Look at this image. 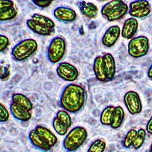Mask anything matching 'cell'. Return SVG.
Returning a JSON list of instances; mask_svg holds the SVG:
<instances>
[{
	"instance_id": "1",
	"label": "cell",
	"mask_w": 152,
	"mask_h": 152,
	"mask_svg": "<svg viewBox=\"0 0 152 152\" xmlns=\"http://www.w3.org/2000/svg\"><path fill=\"white\" fill-rule=\"evenodd\" d=\"M87 99V94L83 86L71 83L66 86L60 97V104L66 112L77 113L83 108Z\"/></svg>"
},
{
	"instance_id": "2",
	"label": "cell",
	"mask_w": 152,
	"mask_h": 152,
	"mask_svg": "<svg viewBox=\"0 0 152 152\" xmlns=\"http://www.w3.org/2000/svg\"><path fill=\"white\" fill-rule=\"evenodd\" d=\"M88 137L85 128L77 126L66 134L63 141V146L68 152L76 151L83 145Z\"/></svg>"
},
{
	"instance_id": "3",
	"label": "cell",
	"mask_w": 152,
	"mask_h": 152,
	"mask_svg": "<svg viewBox=\"0 0 152 152\" xmlns=\"http://www.w3.org/2000/svg\"><path fill=\"white\" fill-rule=\"evenodd\" d=\"M38 43L33 39H26L20 41L12 49L11 56L15 60L23 61L28 59L38 49Z\"/></svg>"
},
{
	"instance_id": "4",
	"label": "cell",
	"mask_w": 152,
	"mask_h": 152,
	"mask_svg": "<svg viewBox=\"0 0 152 152\" xmlns=\"http://www.w3.org/2000/svg\"><path fill=\"white\" fill-rule=\"evenodd\" d=\"M66 42L64 38L57 36L50 41L47 50V58L52 64H57L64 57Z\"/></svg>"
},
{
	"instance_id": "5",
	"label": "cell",
	"mask_w": 152,
	"mask_h": 152,
	"mask_svg": "<svg viewBox=\"0 0 152 152\" xmlns=\"http://www.w3.org/2000/svg\"><path fill=\"white\" fill-rule=\"evenodd\" d=\"M148 39L145 36H139L133 38L128 43L129 55L133 58H140L146 55L149 50Z\"/></svg>"
},
{
	"instance_id": "6",
	"label": "cell",
	"mask_w": 152,
	"mask_h": 152,
	"mask_svg": "<svg viewBox=\"0 0 152 152\" xmlns=\"http://www.w3.org/2000/svg\"><path fill=\"white\" fill-rule=\"evenodd\" d=\"M124 101L127 109L132 115L140 114L142 109V102L137 93L129 91L124 97Z\"/></svg>"
},
{
	"instance_id": "7",
	"label": "cell",
	"mask_w": 152,
	"mask_h": 152,
	"mask_svg": "<svg viewBox=\"0 0 152 152\" xmlns=\"http://www.w3.org/2000/svg\"><path fill=\"white\" fill-rule=\"evenodd\" d=\"M56 72L60 78L69 82L76 80L79 76V71L76 66L66 62L59 64Z\"/></svg>"
},
{
	"instance_id": "8",
	"label": "cell",
	"mask_w": 152,
	"mask_h": 152,
	"mask_svg": "<svg viewBox=\"0 0 152 152\" xmlns=\"http://www.w3.org/2000/svg\"><path fill=\"white\" fill-rule=\"evenodd\" d=\"M55 18L59 21L69 23L76 20L77 14L74 10L66 7H59L53 11Z\"/></svg>"
},
{
	"instance_id": "9",
	"label": "cell",
	"mask_w": 152,
	"mask_h": 152,
	"mask_svg": "<svg viewBox=\"0 0 152 152\" xmlns=\"http://www.w3.org/2000/svg\"><path fill=\"white\" fill-rule=\"evenodd\" d=\"M120 34L121 28L118 26H110L102 37V44L107 47H111L116 42Z\"/></svg>"
},
{
	"instance_id": "10",
	"label": "cell",
	"mask_w": 152,
	"mask_h": 152,
	"mask_svg": "<svg viewBox=\"0 0 152 152\" xmlns=\"http://www.w3.org/2000/svg\"><path fill=\"white\" fill-rule=\"evenodd\" d=\"M10 112L15 118L21 121H27L31 118V111L12 102L10 106Z\"/></svg>"
},
{
	"instance_id": "11",
	"label": "cell",
	"mask_w": 152,
	"mask_h": 152,
	"mask_svg": "<svg viewBox=\"0 0 152 152\" xmlns=\"http://www.w3.org/2000/svg\"><path fill=\"white\" fill-rule=\"evenodd\" d=\"M26 25L31 31L40 36H51L55 33V29L48 28L33 19H28L26 21Z\"/></svg>"
},
{
	"instance_id": "12",
	"label": "cell",
	"mask_w": 152,
	"mask_h": 152,
	"mask_svg": "<svg viewBox=\"0 0 152 152\" xmlns=\"http://www.w3.org/2000/svg\"><path fill=\"white\" fill-rule=\"evenodd\" d=\"M138 26V23L136 18L132 17L126 20L121 30V36L127 39L133 38L137 31Z\"/></svg>"
},
{
	"instance_id": "13",
	"label": "cell",
	"mask_w": 152,
	"mask_h": 152,
	"mask_svg": "<svg viewBox=\"0 0 152 152\" xmlns=\"http://www.w3.org/2000/svg\"><path fill=\"white\" fill-rule=\"evenodd\" d=\"M104 70L108 81L112 80L116 74V64L113 55L109 53H105L103 56Z\"/></svg>"
},
{
	"instance_id": "14",
	"label": "cell",
	"mask_w": 152,
	"mask_h": 152,
	"mask_svg": "<svg viewBox=\"0 0 152 152\" xmlns=\"http://www.w3.org/2000/svg\"><path fill=\"white\" fill-rule=\"evenodd\" d=\"M79 9L81 13L90 19L95 18L98 13V7L92 3L86 1H78L77 3Z\"/></svg>"
},
{
	"instance_id": "15",
	"label": "cell",
	"mask_w": 152,
	"mask_h": 152,
	"mask_svg": "<svg viewBox=\"0 0 152 152\" xmlns=\"http://www.w3.org/2000/svg\"><path fill=\"white\" fill-rule=\"evenodd\" d=\"M38 135L42 138L43 140L47 142L51 147L55 146L58 142L57 136L45 126L38 125L34 128Z\"/></svg>"
},
{
	"instance_id": "16",
	"label": "cell",
	"mask_w": 152,
	"mask_h": 152,
	"mask_svg": "<svg viewBox=\"0 0 152 152\" xmlns=\"http://www.w3.org/2000/svg\"><path fill=\"white\" fill-rule=\"evenodd\" d=\"M28 139L34 147L43 152H48L52 148L43 140L40 136L38 135L34 129L30 132L28 134Z\"/></svg>"
},
{
	"instance_id": "17",
	"label": "cell",
	"mask_w": 152,
	"mask_h": 152,
	"mask_svg": "<svg viewBox=\"0 0 152 152\" xmlns=\"http://www.w3.org/2000/svg\"><path fill=\"white\" fill-rule=\"evenodd\" d=\"M93 69L96 78L98 80L102 82L108 81L104 70L102 57L98 56L95 58L93 65Z\"/></svg>"
},
{
	"instance_id": "18",
	"label": "cell",
	"mask_w": 152,
	"mask_h": 152,
	"mask_svg": "<svg viewBox=\"0 0 152 152\" xmlns=\"http://www.w3.org/2000/svg\"><path fill=\"white\" fill-rule=\"evenodd\" d=\"M125 118V112L121 106L115 107L112 115L110 126L114 129L120 127Z\"/></svg>"
},
{
	"instance_id": "19",
	"label": "cell",
	"mask_w": 152,
	"mask_h": 152,
	"mask_svg": "<svg viewBox=\"0 0 152 152\" xmlns=\"http://www.w3.org/2000/svg\"><path fill=\"white\" fill-rule=\"evenodd\" d=\"M12 102L31 111L33 108V104L31 100L26 96L20 93H16L12 95Z\"/></svg>"
},
{
	"instance_id": "20",
	"label": "cell",
	"mask_w": 152,
	"mask_h": 152,
	"mask_svg": "<svg viewBox=\"0 0 152 152\" xmlns=\"http://www.w3.org/2000/svg\"><path fill=\"white\" fill-rule=\"evenodd\" d=\"M128 10V5L124 2L121 5L114 10L113 12L108 14L106 18L109 21H116L124 17Z\"/></svg>"
},
{
	"instance_id": "21",
	"label": "cell",
	"mask_w": 152,
	"mask_h": 152,
	"mask_svg": "<svg viewBox=\"0 0 152 152\" xmlns=\"http://www.w3.org/2000/svg\"><path fill=\"white\" fill-rule=\"evenodd\" d=\"M115 107L113 106H108L106 107L100 115V121L102 125L105 126H110L112 115Z\"/></svg>"
},
{
	"instance_id": "22",
	"label": "cell",
	"mask_w": 152,
	"mask_h": 152,
	"mask_svg": "<svg viewBox=\"0 0 152 152\" xmlns=\"http://www.w3.org/2000/svg\"><path fill=\"white\" fill-rule=\"evenodd\" d=\"M31 19L47 26L48 28L55 30V24L54 22L48 17L41 14L34 13L32 15Z\"/></svg>"
},
{
	"instance_id": "23",
	"label": "cell",
	"mask_w": 152,
	"mask_h": 152,
	"mask_svg": "<svg viewBox=\"0 0 152 152\" xmlns=\"http://www.w3.org/2000/svg\"><path fill=\"white\" fill-rule=\"evenodd\" d=\"M123 3V1L121 0H114L110 1L102 7L101 10V13L102 15L106 17L108 14L113 12L114 10L119 7Z\"/></svg>"
},
{
	"instance_id": "24",
	"label": "cell",
	"mask_w": 152,
	"mask_h": 152,
	"mask_svg": "<svg viewBox=\"0 0 152 152\" xmlns=\"http://www.w3.org/2000/svg\"><path fill=\"white\" fill-rule=\"evenodd\" d=\"M146 137V131L143 128H140L137 131L135 140L133 143V147L136 150L140 148L145 142Z\"/></svg>"
},
{
	"instance_id": "25",
	"label": "cell",
	"mask_w": 152,
	"mask_h": 152,
	"mask_svg": "<svg viewBox=\"0 0 152 152\" xmlns=\"http://www.w3.org/2000/svg\"><path fill=\"white\" fill-rule=\"evenodd\" d=\"M52 126L56 133L60 135L64 136L67 134L69 128L61 121H60L56 117H55L53 119Z\"/></svg>"
},
{
	"instance_id": "26",
	"label": "cell",
	"mask_w": 152,
	"mask_h": 152,
	"mask_svg": "<svg viewBox=\"0 0 152 152\" xmlns=\"http://www.w3.org/2000/svg\"><path fill=\"white\" fill-rule=\"evenodd\" d=\"M56 117L69 128L72 125V119L69 113L64 110H60L56 114Z\"/></svg>"
},
{
	"instance_id": "27",
	"label": "cell",
	"mask_w": 152,
	"mask_h": 152,
	"mask_svg": "<svg viewBox=\"0 0 152 152\" xmlns=\"http://www.w3.org/2000/svg\"><path fill=\"white\" fill-rule=\"evenodd\" d=\"M106 144L104 140L98 139L93 142L87 152H104L106 149Z\"/></svg>"
},
{
	"instance_id": "28",
	"label": "cell",
	"mask_w": 152,
	"mask_h": 152,
	"mask_svg": "<svg viewBox=\"0 0 152 152\" xmlns=\"http://www.w3.org/2000/svg\"><path fill=\"white\" fill-rule=\"evenodd\" d=\"M17 10L14 7L8 9L0 11V20L1 21H5L13 19L17 16Z\"/></svg>"
},
{
	"instance_id": "29",
	"label": "cell",
	"mask_w": 152,
	"mask_h": 152,
	"mask_svg": "<svg viewBox=\"0 0 152 152\" xmlns=\"http://www.w3.org/2000/svg\"><path fill=\"white\" fill-rule=\"evenodd\" d=\"M137 131L135 129H132L127 133L123 140L124 147L128 148L133 146Z\"/></svg>"
},
{
	"instance_id": "30",
	"label": "cell",
	"mask_w": 152,
	"mask_h": 152,
	"mask_svg": "<svg viewBox=\"0 0 152 152\" xmlns=\"http://www.w3.org/2000/svg\"><path fill=\"white\" fill-rule=\"evenodd\" d=\"M151 12L150 7H144L135 11H129V13L131 17L134 18H142L147 17Z\"/></svg>"
},
{
	"instance_id": "31",
	"label": "cell",
	"mask_w": 152,
	"mask_h": 152,
	"mask_svg": "<svg viewBox=\"0 0 152 152\" xmlns=\"http://www.w3.org/2000/svg\"><path fill=\"white\" fill-rule=\"evenodd\" d=\"M150 7L149 2L146 0L134 1L129 4V11H135L144 7Z\"/></svg>"
},
{
	"instance_id": "32",
	"label": "cell",
	"mask_w": 152,
	"mask_h": 152,
	"mask_svg": "<svg viewBox=\"0 0 152 152\" xmlns=\"http://www.w3.org/2000/svg\"><path fill=\"white\" fill-rule=\"evenodd\" d=\"M9 118V113L7 108L1 103L0 104V121L6 122Z\"/></svg>"
},
{
	"instance_id": "33",
	"label": "cell",
	"mask_w": 152,
	"mask_h": 152,
	"mask_svg": "<svg viewBox=\"0 0 152 152\" xmlns=\"http://www.w3.org/2000/svg\"><path fill=\"white\" fill-rule=\"evenodd\" d=\"M9 44V40L6 36L1 34L0 36V51L2 52L4 51Z\"/></svg>"
},
{
	"instance_id": "34",
	"label": "cell",
	"mask_w": 152,
	"mask_h": 152,
	"mask_svg": "<svg viewBox=\"0 0 152 152\" xmlns=\"http://www.w3.org/2000/svg\"><path fill=\"white\" fill-rule=\"evenodd\" d=\"M14 3L10 0H1L0 1V11L8 9L14 7Z\"/></svg>"
},
{
	"instance_id": "35",
	"label": "cell",
	"mask_w": 152,
	"mask_h": 152,
	"mask_svg": "<svg viewBox=\"0 0 152 152\" xmlns=\"http://www.w3.org/2000/svg\"><path fill=\"white\" fill-rule=\"evenodd\" d=\"M10 75L9 69L4 66L1 65V70H0V77L1 79H5L7 78Z\"/></svg>"
},
{
	"instance_id": "36",
	"label": "cell",
	"mask_w": 152,
	"mask_h": 152,
	"mask_svg": "<svg viewBox=\"0 0 152 152\" xmlns=\"http://www.w3.org/2000/svg\"><path fill=\"white\" fill-rule=\"evenodd\" d=\"M32 2L33 3L34 5H37V7L41 8H45L48 7L49 6L52 1H32Z\"/></svg>"
},
{
	"instance_id": "37",
	"label": "cell",
	"mask_w": 152,
	"mask_h": 152,
	"mask_svg": "<svg viewBox=\"0 0 152 152\" xmlns=\"http://www.w3.org/2000/svg\"><path fill=\"white\" fill-rule=\"evenodd\" d=\"M146 131L152 135V116L151 117L150 120L148 121L146 125Z\"/></svg>"
},
{
	"instance_id": "38",
	"label": "cell",
	"mask_w": 152,
	"mask_h": 152,
	"mask_svg": "<svg viewBox=\"0 0 152 152\" xmlns=\"http://www.w3.org/2000/svg\"><path fill=\"white\" fill-rule=\"evenodd\" d=\"M147 75L148 77L150 78H152V64L151 66H150V68L148 70V72H147Z\"/></svg>"
},
{
	"instance_id": "39",
	"label": "cell",
	"mask_w": 152,
	"mask_h": 152,
	"mask_svg": "<svg viewBox=\"0 0 152 152\" xmlns=\"http://www.w3.org/2000/svg\"><path fill=\"white\" fill-rule=\"evenodd\" d=\"M150 152H152V144L151 146V148H150Z\"/></svg>"
}]
</instances>
